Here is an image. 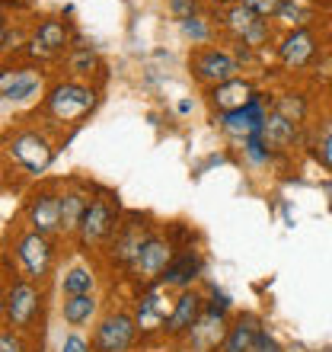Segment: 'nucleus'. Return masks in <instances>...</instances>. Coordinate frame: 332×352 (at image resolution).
<instances>
[{
	"instance_id": "2f4dec72",
	"label": "nucleus",
	"mask_w": 332,
	"mask_h": 352,
	"mask_svg": "<svg viewBox=\"0 0 332 352\" xmlns=\"http://www.w3.org/2000/svg\"><path fill=\"white\" fill-rule=\"evenodd\" d=\"M204 311H211L217 317H233L237 307H233V298L217 285H204Z\"/></svg>"
},
{
	"instance_id": "f257e3e1",
	"label": "nucleus",
	"mask_w": 332,
	"mask_h": 352,
	"mask_svg": "<svg viewBox=\"0 0 332 352\" xmlns=\"http://www.w3.org/2000/svg\"><path fill=\"white\" fill-rule=\"evenodd\" d=\"M64 141L38 119H19L7 129H0V154L10 167V183H38L45 179L51 164L61 154Z\"/></svg>"
},
{
	"instance_id": "1a4fd4ad",
	"label": "nucleus",
	"mask_w": 332,
	"mask_h": 352,
	"mask_svg": "<svg viewBox=\"0 0 332 352\" xmlns=\"http://www.w3.org/2000/svg\"><path fill=\"white\" fill-rule=\"evenodd\" d=\"M173 301H176V292H169L160 282L128 295V307H131V317H134V327H138L141 346L163 343V330L169 314H173Z\"/></svg>"
},
{
	"instance_id": "c9c22d12",
	"label": "nucleus",
	"mask_w": 332,
	"mask_h": 352,
	"mask_svg": "<svg viewBox=\"0 0 332 352\" xmlns=\"http://www.w3.org/2000/svg\"><path fill=\"white\" fill-rule=\"evenodd\" d=\"M237 3L249 7L256 16H262V19H275L278 7H281V0H237Z\"/></svg>"
},
{
	"instance_id": "5701e85b",
	"label": "nucleus",
	"mask_w": 332,
	"mask_h": 352,
	"mask_svg": "<svg viewBox=\"0 0 332 352\" xmlns=\"http://www.w3.org/2000/svg\"><path fill=\"white\" fill-rule=\"evenodd\" d=\"M102 292L96 295H67L58 301V317L64 320L67 330H90L96 324V317L102 314Z\"/></svg>"
},
{
	"instance_id": "f8f14e48",
	"label": "nucleus",
	"mask_w": 332,
	"mask_h": 352,
	"mask_svg": "<svg viewBox=\"0 0 332 352\" xmlns=\"http://www.w3.org/2000/svg\"><path fill=\"white\" fill-rule=\"evenodd\" d=\"M173 253H176V241L169 237L166 224H157V231L150 234L147 243L134 256V263L128 266V272L121 276V285L128 288V295L147 285H157L160 278H163L166 266H169V260H173Z\"/></svg>"
},
{
	"instance_id": "e433bc0d",
	"label": "nucleus",
	"mask_w": 332,
	"mask_h": 352,
	"mask_svg": "<svg viewBox=\"0 0 332 352\" xmlns=\"http://www.w3.org/2000/svg\"><path fill=\"white\" fill-rule=\"evenodd\" d=\"M252 352H285V346L278 343L268 330H262V333L256 336V343H252Z\"/></svg>"
},
{
	"instance_id": "b1692460",
	"label": "nucleus",
	"mask_w": 332,
	"mask_h": 352,
	"mask_svg": "<svg viewBox=\"0 0 332 352\" xmlns=\"http://www.w3.org/2000/svg\"><path fill=\"white\" fill-rule=\"evenodd\" d=\"M262 330H265V324L256 311H237L227 324V333H224L217 352H252V343Z\"/></svg>"
},
{
	"instance_id": "4be33fe9",
	"label": "nucleus",
	"mask_w": 332,
	"mask_h": 352,
	"mask_svg": "<svg viewBox=\"0 0 332 352\" xmlns=\"http://www.w3.org/2000/svg\"><path fill=\"white\" fill-rule=\"evenodd\" d=\"M93 179L86 176H67L61 179V241L71 247L74 241L77 228H80V218L90 205V195H93Z\"/></svg>"
},
{
	"instance_id": "f03ea898",
	"label": "nucleus",
	"mask_w": 332,
	"mask_h": 352,
	"mask_svg": "<svg viewBox=\"0 0 332 352\" xmlns=\"http://www.w3.org/2000/svg\"><path fill=\"white\" fill-rule=\"evenodd\" d=\"M99 106H102L99 84L55 74L48 77L45 93H42V100L32 109V119H38L45 129H51L67 144V138L80 129L83 122H90V116H96Z\"/></svg>"
},
{
	"instance_id": "79ce46f5",
	"label": "nucleus",
	"mask_w": 332,
	"mask_h": 352,
	"mask_svg": "<svg viewBox=\"0 0 332 352\" xmlns=\"http://www.w3.org/2000/svg\"><path fill=\"white\" fill-rule=\"evenodd\" d=\"M230 3H237V0H204V7L211 10V13H217V10H224V7H230Z\"/></svg>"
},
{
	"instance_id": "473e14b6",
	"label": "nucleus",
	"mask_w": 332,
	"mask_h": 352,
	"mask_svg": "<svg viewBox=\"0 0 332 352\" xmlns=\"http://www.w3.org/2000/svg\"><path fill=\"white\" fill-rule=\"evenodd\" d=\"M313 157L332 173V119H326L323 125H320V131H316V138H313Z\"/></svg>"
},
{
	"instance_id": "a19ab883",
	"label": "nucleus",
	"mask_w": 332,
	"mask_h": 352,
	"mask_svg": "<svg viewBox=\"0 0 332 352\" xmlns=\"http://www.w3.org/2000/svg\"><path fill=\"white\" fill-rule=\"evenodd\" d=\"M176 112H179V116H192V112H195V100H192V96H182V100L176 102Z\"/></svg>"
},
{
	"instance_id": "2eb2a0df",
	"label": "nucleus",
	"mask_w": 332,
	"mask_h": 352,
	"mask_svg": "<svg viewBox=\"0 0 332 352\" xmlns=\"http://www.w3.org/2000/svg\"><path fill=\"white\" fill-rule=\"evenodd\" d=\"M48 77L42 67L36 65H7L0 74V102L10 106H26V102H38L45 93Z\"/></svg>"
},
{
	"instance_id": "7c9ffc66",
	"label": "nucleus",
	"mask_w": 332,
	"mask_h": 352,
	"mask_svg": "<svg viewBox=\"0 0 332 352\" xmlns=\"http://www.w3.org/2000/svg\"><path fill=\"white\" fill-rule=\"evenodd\" d=\"M0 352H42V340H32L19 330L0 327Z\"/></svg>"
},
{
	"instance_id": "aec40b11",
	"label": "nucleus",
	"mask_w": 332,
	"mask_h": 352,
	"mask_svg": "<svg viewBox=\"0 0 332 352\" xmlns=\"http://www.w3.org/2000/svg\"><path fill=\"white\" fill-rule=\"evenodd\" d=\"M204 314V288L195 285V288H185V292H176V301H173V314L166 320V330H163V343L166 346H179L189 336L198 317Z\"/></svg>"
},
{
	"instance_id": "ddd939ff",
	"label": "nucleus",
	"mask_w": 332,
	"mask_h": 352,
	"mask_svg": "<svg viewBox=\"0 0 332 352\" xmlns=\"http://www.w3.org/2000/svg\"><path fill=\"white\" fill-rule=\"evenodd\" d=\"M189 74H192L195 87L204 93L217 84H227L233 77L246 74V71H243V65L237 61L230 45H217V42H214V45L192 48V52H189Z\"/></svg>"
},
{
	"instance_id": "bb28decb",
	"label": "nucleus",
	"mask_w": 332,
	"mask_h": 352,
	"mask_svg": "<svg viewBox=\"0 0 332 352\" xmlns=\"http://www.w3.org/2000/svg\"><path fill=\"white\" fill-rule=\"evenodd\" d=\"M176 26H179V36H182L192 48L214 45V42L221 38L211 10H204V13H198V16H192V19H182V23H176Z\"/></svg>"
},
{
	"instance_id": "9b49d317",
	"label": "nucleus",
	"mask_w": 332,
	"mask_h": 352,
	"mask_svg": "<svg viewBox=\"0 0 332 352\" xmlns=\"http://www.w3.org/2000/svg\"><path fill=\"white\" fill-rule=\"evenodd\" d=\"M16 221L45 237H61V179H38L29 186Z\"/></svg>"
},
{
	"instance_id": "dca6fc26",
	"label": "nucleus",
	"mask_w": 332,
	"mask_h": 352,
	"mask_svg": "<svg viewBox=\"0 0 332 352\" xmlns=\"http://www.w3.org/2000/svg\"><path fill=\"white\" fill-rule=\"evenodd\" d=\"M272 52H275V61L281 71L297 74V71H304V67H310L316 61L320 38H316L313 29H285V32H278Z\"/></svg>"
},
{
	"instance_id": "20e7f679",
	"label": "nucleus",
	"mask_w": 332,
	"mask_h": 352,
	"mask_svg": "<svg viewBox=\"0 0 332 352\" xmlns=\"http://www.w3.org/2000/svg\"><path fill=\"white\" fill-rule=\"evenodd\" d=\"M125 205H121L119 192L109 189V186H93V195H90V205L80 218V228H77L74 241H71V250L80 253V256H99V250L109 243V237L115 234V228L121 224L125 218Z\"/></svg>"
},
{
	"instance_id": "4c0bfd02",
	"label": "nucleus",
	"mask_w": 332,
	"mask_h": 352,
	"mask_svg": "<svg viewBox=\"0 0 332 352\" xmlns=\"http://www.w3.org/2000/svg\"><path fill=\"white\" fill-rule=\"evenodd\" d=\"M10 23H13V16H10L7 10H0V58H3V42H7Z\"/></svg>"
},
{
	"instance_id": "39448f33",
	"label": "nucleus",
	"mask_w": 332,
	"mask_h": 352,
	"mask_svg": "<svg viewBox=\"0 0 332 352\" xmlns=\"http://www.w3.org/2000/svg\"><path fill=\"white\" fill-rule=\"evenodd\" d=\"M51 307V285H38L23 276H10L7 282V305H3V327L42 340Z\"/></svg>"
},
{
	"instance_id": "cd10ccee",
	"label": "nucleus",
	"mask_w": 332,
	"mask_h": 352,
	"mask_svg": "<svg viewBox=\"0 0 332 352\" xmlns=\"http://www.w3.org/2000/svg\"><path fill=\"white\" fill-rule=\"evenodd\" d=\"M272 112H278L281 119L294 122V125H304L307 116H310V102H307V93L300 90H285L272 96Z\"/></svg>"
},
{
	"instance_id": "c756f323",
	"label": "nucleus",
	"mask_w": 332,
	"mask_h": 352,
	"mask_svg": "<svg viewBox=\"0 0 332 352\" xmlns=\"http://www.w3.org/2000/svg\"><path fill=\"white\" fill-rule=\"evenodd\" d=\"M240 157L249 170H268L278 160V154L262 141V131H259V135H252L240 144Z\"/></svg>"
},
{
	"instance_id": "c85d7f7f",
	"label": "nucleus",
	"mask_w": 332,
	"mask_h": 352,
	"mask_svg": "<svg viewBox=\"0 0 332 352\" xmlns=\"http://www.w3.org/2000/svg\"><path fill=\"white\" fill-rule=\"evenodd\" d=\"M275 23H281L285 29H310L316 23V7L307 0H281Z\"/></svg>"
},
{
	"instance_id": "412c9836",
	"label": "nucleus",
	"mask_w": 332,
	"mask_h": 352,
	"mask_svg": "<svg viewBox=\"0 0 332 352\" xmlns=\"http://www.w3.org/2000/svg\"><path fill=\"white\" fill-rule=\"evenodd\" d=\"M262 93L265 90L259 87L256 77L240 74V77H233V80H227V84H217V87H211V90H204L202 96H204V106L211 109V116H224V112L249 106V102L259 100Z\"/></svg>"
},
{
	"instance_id": "ea45409f",
	"label": "nucleus",
	"mask_w": 332,
	"mask_h": 352,
	"mask_svg": "<svg viewBox=\"0 0 332 352\" xmlns=\"http://www.w3.org/2000/svg\"><path fill=\"white\" fill-rule=\"evenodd\" d=\"M3 189H13V183H10V167H7V160H3V154H0V192Z\"/></svg>"
},
{
	"instance_id": "0eeeda50",
	"label": "nucleus",
	"mask_w": 332,
	"mask_h": 352,
	"mask_svg": "<svg viewBox=\"0 0 332 352\" xmlns=\"http://www.w3.org/2000/svg\"><path fill=\"white\" fill-rule=\"evenodd\" d=\"M80 36L71 19H64L61 13H48V16L29 19V38L23 48L26 65L36 67H55L61 65V58L67 55V48L74 45V38Z\"/></svg>"
},
{
	"instance_id": "393cba45",
	"label": "nucleus",
	"mask_w": 332,
	"mask_h": 352,
	"mask_svg": "<svg viewBox=\"0 0 332 352\" xmlns=\"http://www.w3.org/2000/svg\"><path fill=\"white\" fill-rule=\"evenodd\" d=\"M227 324H230V317H217L211 311H204L198 317V324L189 330V336L179 343V349L182 352H217L224 333H227Z\"/></svg>"
},
{
	"instance_id": "f3484780",
	"label": "nucleus",
	"mask_w": 332,
	"mask_h": 352,
	"mask_svg": "<svg viewBox=\"0 0 332 352\" xmlns=\"http://www.w3.org/2000/svg\"><path fill=\"white\" fill-rule=\"evenodd\" d=\"M58 67H61L58 74L74 77V80H90V84L99 87H106V80H109V65H106L102 52L90 42H83V36L74 38V45L67 48V55L61 58Z\"/></svg>"
},
{
	"instance_id": "72a5a7b5",
	"label": "nucleus",
	"mask_w": 332,
	"mask_h": 352,
	"mask_svg": "<svg viewBox=\"0 0 332 352\" xmlns=\"http://www.w3.org/2000/svg\"><path fill=\"white\" fill-rule=\"evenodd\" d=\"M204 0H166V13L176 19V23H182V19H192L198 13H204Z\"/></svg>"
},
{
	"instance_id": "6ab92c4d",
	"label": "nucleus",
	"mask_w": 332,
	"mask_h": 352,
	"mask_svg": "<svg viewBox=\"0 0 332 352\" xmlns=\"http://www.w3.org/2000/svg\"><path fill=\"white\" fill-rule=\"evenodd\" d=\"M204 269H208V260H204V253H202V247H198V241H195V243H182V247H176L173 260H169L163 278H160V285H166L169 292H185V288H195V285H202Z\"/></svg>"
},
{
	"instance_id": "a878e982",
	"label": "nucleus",
	"mask_w": 332,
	"mask_h": 352,
	"mask_svg": "<svg viewBox=\"0 0 332 352\" xmlns=\"http://www.w3.org/2000/svg\"><path fill=\"white\" fill-rule=\"evenodd\" d=\"M262 141L275 151L278 157H285L300 144V125L281 119L278 112H268L265 122H262Z\"/></svg>"
},
{
	"instance_id": "4468645a",
	"label": "nucleus",
	"mask_w": 332,
	"mask_h": 352,
	"mask_svg": "<svg viewBox=\"0 0 332 352\" xmlns=\"http://www.w3.org/2000/svg\"><path fill=\"white\" fill-rule=\"evenodd\" d=\"M268 112H272V93H262L259 100H252L249 106H243V109L224 112V116H211V125L221 131L227 141L243 144L246 138H252V135L262 131V122H265Z\"/></svg>"
},
{
	"instance_id": "f704fd0d",
	"label": "nucleus",
	"mask_w": 332,
	"mask_h": 352,
	"mask_svg": "<svg viewBox=\"0 0 332 352\" xmlns=\"http://www.w3.org/2000/svg\"><path fill=\"white\" fill-rule=\"evenodd\" d=\"M58 352H93L90 336L83 333V330H67L64 340H61V349H58Z\"/></svg>"
},
{
	"instance_id": "a211bd4d",
	"label": "nucleus",
	"mask_w": 332,
	"mask_h": 352,
	"mask_svg": "<svg viewBox=\"0 0 332 352\" xmlns=\"http://www.w3.org/2000/svg\"><path fill=\"white\" fill-rule=\"evenodd\" d=\"M102 266L99 260H93V256H80L74 253V260L71 263H61L55 276V285H58V295L67 298V295H96L102 292Z\"/></svg>"
},
{
	"instance_id": "9d476101",
	"label": "nucleus",
	"mask_w": 332,
	"mask_h": 352,
	"mask_svg": "<svg viewBox=\"0 0 332 352\" xmlns=\"http://www.w3.org/2000/svg\"><path fill=\"white\" fill-rule=\"evenodd\" d=\"M90 346L93 352H134L141 346L138 327L131 317L128 298L125 301H106L102 314L90 327Z\"/></svg>"
},
{
	"instance_id": "423d86ee",
	"label": "nucleus",
	"mask_w": 332,
	"mask_h": 352,
	"mask_svg": "<svg viewBox=\"0 0 332 352\" xmlns=\"http://www.w3.org/2000/svg\"><path fill=\"white\" fill-rule=\"evenodd\" d=\"M157 218L150 212H138V208H128L125 212V218H121V224L115 228V234L109 237V243L99 250V266L106 276L119 278L128 272V266L134 263V256L141 253V247L147 243V237L154 231H157Z\"/></svg>"
},
{
	"instance_id": "37998d69",
	"label": "nucleus",
	"mask_w": 332,
	"mask_h": 352,
	"mask_svg": "<svg viewBox=\"0 0 332 352\" xmlns=\"http://www.w3.org/2000/svg\"><path fill=\"white\" fill-rule=\"evenodd\" d=\"M163 346H166V343H160V346H138V349H134V352H166Z\"/></svg>"
},
{
	"instance_id": "7ed1b4c3",
	"label": "nucleus",
	"mask_w": 332,
	"mask_h": 352,
	"mask_svg": "<svg viewBox=\"0 0 332 352\" xmlns=\"http://www.w3.org/2000/svg\"><path fill=\"white\" fill-rule=\"evenodd\" d=\"M67 250L71 247L61 237H45V234H36L13 221L0 243V266L7 276H23L38 285H51Z\"/></svg>"
},
{
	"instance_id": "58836bf2",
	"label": "nucleus",
	"mask_w": 332,
	"mask_h": 352,
	"mask_svg": "<svg viewBox=\"0 0 332 352\" xmlns=\"http://www.w3.org/2000/svg\"><path fill=\"white\" fill-rule=\"evenodd\" d=\"M7 282H10V276L0 266V327H3V305H7Z\"/></svg>"
},
{
	"instance_id": "6e6552de",
	"label": "nucleus",
	"mask_w": 332,
	"mask_h": 352,
	"mask_svg": "<svg viewBox=\"0 0 332 352\" xmlns=\"http://www.w3.org/2000/svg\"><path fill=\"white\" fill-rule=\"evenodd\" d=\"M214 23H217V32L227 45H243L249 52H268L275 45L278 38V29H275V19H262L256 16L249 7L243 3H230L214 13Z\"/></svg>"
}]
</instances>
